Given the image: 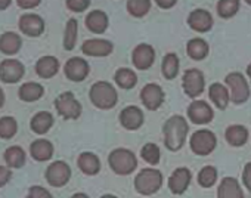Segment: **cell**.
<instances>
[{
	"mask_svg": "<svg viewBox=\"0 0 251 198\" xmlns=\"http://www.w3.org/2000/svg\"><path fill=\"white\" fill-rule=\"evenodd\" d=\"M65 5L73 12H83L90 6V0H65Z\"/></svg>",
	"mask_w": 251,
	"mask_h": 198,
	"instance_id": "cell-40",
	"label": "cell"
},
{
	"mask_svg": "<svg viewBox=\"0 0 251 198\" xmlns=\"http://www.w3.org/2000/svg\"><path fill=\"white\" fill-rule=\"evenodd\" d=\"M114 81L121 89H133L138 83V75L130 68H118L114 74Z\"/></svg>",
	"mask_w": 251,
	"mask_h": 198,
	"instance_id": "cell-32",
	"label": "cell"
},
{
	"mask_svg": "<svg viewBox=\"0 0 251 198\" xmlns=\"http://www.w3.org/2000/svg\"><path fill=\"white\" fill-rule=\"evenodd\" d=\"M53 123H55V119L49 111H39L33 116V119L30 122V127L34 133L45 135L52 129Z\"/></svg>",
	"mask_w": 251,
	"mask_h": 198,
	"instance_id": "cell-27",
	"label": "cell"
},
{
	"mask_svg": "<svg viewBox=\"0 0 251 198\" xmlns=\"http://www.w3.org/2000/svg\"><path fill=\"white\" fill-rule=\"evenodd\" d=\"M242 182L245 185V188L251 192V163L245 164L244 172H242Z\"/></svg>",
	"mask_w": 251,
	"mask_h": 198,
	"instance_id": "cell-43",
	"label": "cell"
},
{
	"mask_svg": "<svg viewBox=\"0 0 251 198\" xmlns=\"http://www.w3.org/2000/svg\"><path fill=\"white\" fill-rule=\"evenodd\" d=\"M152 2L151 0H127L126 9L135 18H142L151 11Z\"/></svg>",
	"mask_w": 251,
	"mask_h": 198,
	"instance_id": "cell-35",
	"label": "cell"
},
{
	"mask_svg": "<svg viewBox=\"0 0 251 198\" xmlns=\"http://www.w3.org/2000/svg\"><path fill=\"white\" fill-rule=\"evenodd\" d=\"M100 198H117L115 195H112V194H105V195H102Z\"/></svg>",
	"mask_w": 251,
	"mask_h": 198,
	"instance_id": "cell-50",
	"label": "cell"
},
{
	"mask_svg": "<svg viewBox=\"0 0 251 198\" xmlns=\"http://www.w3.org/2000/svg\"><path fill=\"white\" fill-rule=\"evenodd\" d=\"M3 105H5V92L2 90V87H0V108Z\"/></svg>",
	"mask_w": 251,
	"mask_h": 198,
	"instance_id": "cell-47",
	"label": "cell"
},
{
	"mask_svg": "<svg viewBox=\"0 0 251 198\" xmlns=\"http://www.w3.org/2000/svg\"><path fill=\"white\" fill-rule=\"evenodd\" d=\"M21 46H23V40L20 34L14 31H6L3 34H0V52L3 55L8 56L17 55L21 50Z\"/></svg>",
	"mask_w": 251,
	"mask_h": 198,
	"instance_id": "cell-21",
	"label": "cell"
},
{
	"mask_svg": "<svg viewBox=\"0 0 251 198\" xmlns=\"http://www.w3.org/2000/svg\"><path fill=\"white\" fill-rule=\"evenodd\" d=\"M17 3L21 9H34L42 3V0H17Z\"/></svg>",
	"mask_w": 251,
	"mask_h": 198,
	"instance_id": "cell-44",
	"label": "cell"
},
{
	"mask_svg": "<svg viewBox=\"0 0 251 198\" xmlns=\"http://www.w3.org/2000/svg\"><path fill=\"white\" fill-rule=\"evenodd\" d=\"M217 180V170L213 166H205L198 173V183L202 188H211Z\"/></svg>",
	"mask_w": 251,
	"mask_h": 198,
	"instance_id": "cell-39",
	"label": "cell"
},
{
	"mask_svg": "<svg viewBox=\"0 0 251 198\" xmlns=\"http://www.w3.org/2000/svg\"><path fill=\"white\" fill-rule=\"evenodd\" d=\"M208 96H210V101L219 110H226V107L230 101V92L222 83H213L208 89Z\"/></svg>",
	"mask_w": 251,
	"mask_h": 198,
	"instance_id": "cell-24",
	"label": "cell"
},
{
	"mask_svg": "<svg viewBox=\"0 0 251 198\" xmlns=\"http://www.w3.org/2000/svg\"><path fill=\"white\" fill-rule=\"evenodd\" d=\"M248 136H250L248 129L242 124H230L225 132V138H226L227 144L232 147L245 145L248 141Z\"/></svg>",
	"mask_w": 251,
	"mask_h": 198,
	"instance_id": "cell-29",
	"label": "cell"
},
{
	"mask_svg": "<svg viewBox=\"0 0 251 198\" xmlns=\"http://www.w3.org/2000/svg\"><path fill=\"white\" fill-rule=\"evenodd\" d=\"M186 114H188V119L194 124H198V126H204V124L211 123V120L214 117L213 108L207 102H204V101H194L188 107Z\"/></svg>",
	"mask_w": 251,
	"mask_h": 198,
	"instance_id": "cell-14",
	"label": "cell"
},
{
	"mask_svg": "<svg viewBox=\"0 0 251 198\" xmlns=\"http://www.w3.org/2000/svg\"><path fill=\"white\" fill-rule=\"evenodd\" d=\"M43 95H45V87L36 81L23 83L18 90V98L24 102H36Z\"/></svg>",
	"mask_w": 251,
	"mask_h": 198,
	"instance_id": "cell-25",
	"label": "cell"
},
{
	"mask_svg": "<svg viewBox=\"0 0 251 198\" xmlns=\"http://www.w3.org/2000/svg\"><path fill=\"white\" fill-rule=\"evenodd\" d=\"M144 122H145V116L139 107L129 105L123 108V111L120 113V123L127 130H138L144 124Z\"/></svg>",
	"mask_w": 251,
	"mask_h": 198,
	"instance_id": "cell-17",
	"label": "cell"
},
{
	"mask_svg": "<svg viewBox=\"0 0 251 198\" xmlns=\"http://www.w3.org/2000/svg\"><path fill=\"white\" fill-rule=\"evenodd\" d=\"M164 98H166L164 90L157 83H148L141 90V101L145 105V108H148L150 111L158 110L164 102Z\"/></svg>",
	"mask_w": 251,
	"mask_h": 198,
	"instance_id": "cell-10",
	"label": "cell"
},
{
	"mask_svg": "<svg viewBox=\"0 0 251 198\" xmlns=\"http://www.w3.org/2000/svg\"><path fill=\"white\" fill-rule=\"evenodd\" d=\"M71 198H89V195L84 194V192H77V194H74Z\"/></svg>",
	"mask_w": 251,
	"mask_h": 198,
	"instance_id": "cell-48",
	"label": "cell"
},
{
	"mask_svg": "<svg viewBox=\"0 0 251 198\" xmlns=\"http://www.w3.org/2000/svg\"><path fill=\"white\" fill-rule=\"evenodd\" d=\"M191 149L197 155H208L214 151L217 145V138L216 135L208 130V129H200L191 135L189 141Z\"/></svg>",
	"mask_w": 251,
	"mask_h": 198,
	"instance_id": "cell-7",
	"label": "cell"
},
{
	"mask_svg": "<svg viewBox=\"0 0 251 198\" xmlns=\"http://www.w3.org/2000/svg\"><path fill=\"white\" fill-rule=\"evenodd\" d=\"M210 52L208 43L201 39V37H194L186 43V53L189 58H192L194 61H201L205 59L207 55Z\"/></svg>",
	"mask_w": 251,
	"mask_h": 198,
	"instance_id": "cell-30",
	"label": "cell"
},
{
	"mask_svg": "<svg viewBox=\"0 0 251 198\" xmlns=\"http://www.w3.org/2000/svg\"><path fill=\"white\" fill-rule=\"evenodd\" d=\"M114 50V45L106 39H89L81 45V52L86 56H108Z\"/></svg>",
	"mask_w": 251,
	"mask_h": 198,
	"instance_id": "cell-18",
	"label": "cell"
},
{
	"mask_svg": "<svg viewBox=\"0 0 251 198\" xmlns=\"http://www.w3.org/2000/svg\"><path fill=\"white\" fill-rule=\"evenodd\" d=\"M182 86L185 93L189 98H198L205 87V78L202 71L197 70V68H191L186 70L183 77H182Z\"/></svg>",
	"mask_w": 251,
	"mask_h": 198,
	"instance_id": "cell-9",
	"label": "cell"
},
{
	"mask_svg": "<svg viewBox=\"0 0 251 198\" xmlns=\"http://www.w3.org/2000/svg\"><path fill=\"white\" fill-rule=\"evenodd\" d=\"M18 132V123L14 117H0V139H12Z\"/></svg>",
	"mask_w": 251,
	"mask_h": 198,
	"instance_id": "cell-37",
	"label": "cell"
},
{
	"mask_svg": "<svg viewBox=\"0 0 251 198\" xmlns=\"http://www.w3.org/2000/svg\"><path fill=\"white\" fill-rule=\"evenodd\" d=\"M71 179V169L65 161H55L46 169V180L53 188L65 186Z\"/></svg>",
	"mask_w": 251,
	"mask_h": 198,
	"instance_id": "cell-8",
	"label": "cell"
},
{
	"mask_svg": "<svg viewBox=\"0 0 251 198\" xmlns=\"http://www.w3.org/2000/svg\"><path fill=\"white\" fill-rule=\"evenodd\" d=\"M108 164L115 174L127 176L138 167V160H136V155L130 149L117 148L111 151L108 157Z\"/></svg>",
	"mask_w": 251,
	"mask_h": 198,
	"instance_id": "cell-3",
	"label": "cell"
},
{
	"mask_svg": "<svg viewBox=\"0 0 251 198\" xmlns=\"http://www.w3.org/2000/svg\"><path fill=\"white\" fill-rule=\"evenodd\" d=\"M77 164L78 169L87 176H95L100 170V160L93 152H81L77 158Z\"/></svg>",
	"mask_w": 251,
	"mask_h": 198,
	"instance_id": "cell-28",
	"label": "cell"
},
{
	"mask_svg": "<svg viewBox=\"0 0 251 198\" xmlns=\"http://www.w3.org/2000/svg\"><path fill=\"white\" fill-rule=\"evenodd\" d=\"M247 75H248V78L251 80V64L247 67Z\"/></svg>",
	"mask_w": 251,
	"mask_h": 198,
	"instance_id": "cell-49",
	"label": "cell"
},
{
	"mask_svg": "<svg viewBox=\"0 0 251 198\" xmlns=\"http://www.w3.org/2000/svg\"><path fill=\"white\" fill-rule=\"evenodd\" d=\"M245 2H247V3H248L250 6H251V0H245Z\"/></svg>",
	"mask_w": 251,
	"mask_h": 198,
	"instance_id": "cell-51",
	"label": "cell"
},
{
	"mask_svg": "<svg viewBox=\"0 0 251 198\" xmlns=\"http://www.w3.org/2000/svg\"><path fill=\"white\" fill-rule=\"evenodd\" d=\"M163 186V174L160 170L148 167L138 173L135 177V188L141 195H152Z\"/></svg>",
	"mask_w": 251,
	"mask_h": 198,
	"instance_id": "cell-4",
	"label": "cell"
},
{
	"mask_svg": "<svg viewBox=\"0 0 251 198\" xmlns=\"http://www.w3.org/2000/svg\"><path fill=\"white\" fill-rule=\"evenodd\" d=\"M55 108L65 120H77L81 116V104L71 92H64L55 99Z\"/></svg>",
	"mask_w": 251,
	"mask_h": 198,
	"instance_id": "cell-6",
	"label": "cell"
},
{
	"mask_svg": "<svg viewBox=\"0 0 251 198\" xmlns=\"http://www.w3.org/2000/svg\"><path fill=\"white\" fill-rule=\"evenodd\" d=\"M12 177V172L8 166H0V188H3Z\"/></svg>",
	"mask_w": 251,
	"mask_h": 198,
	"instance_id": "cell-42",
	"label": "cell"
},
{
	"mask_svg": "<svg viewBox=\"0 0 251 198\" xmlns=\"http://www.w3.org/2000/svg\"><path fill=\"white\" fill-rule=\"evenodd\" d=\"M27 198H53V195L43 186L34 185L28 189Z\"/></svg>",
	"mask_w": 251,
	"mask_h": 198,
	"instance_id": "cell-41",
	"label": "cell"
},
{
	"mask_svg": "<svg viewBox=\"0 0 251 198\" xmlns=\"http://www.w3.org/2000/svg\"><path fill=\"white\" fill-rule=\"evenodd\" d=\"M59 71V61L55 56H42L36 62V73L40 78H52Z\"/></svg>",
	"mask_w": 251,
	"mask_h": 198,
	"instance_id": "cell-26",
	"label": "cell"
},
{
	"mask_svg": "<svg viewBox=\"0 0 251 198\" xmlns=\"http://www.w3.org/2000/svg\"><path fill=\"white\" fill-rule=\"evenodd\" d=\"M189 126L185 117L182 116H172L163 126V135H164V145L170 151H179L188 136Z\"/></svg>",
	"mask_w": 251,
	"mask_h": 198,
	"instance_id": "cell-1",
	"label": "cell"
},
{
	"mask_svg": "<svg viewBox=\"0 0 251 198\" xmlns=\"http://www.w3.org/2000/svg\"><path fill=\"white\" fill-rule=\"evenodd\" d=\"M226 84L229 86V92H230V101L236 105H241L244 102L248 101L250 98V86L247 78L244 77V74L241 73H229L225 78Z\"/></svg>",
	"mask_w": 251,
	"mask_h": 198,
	"instance_id": "cell-5",
	"label": "cell"
},
{
	"mask_svg": "<svg viewBox=\"0 0 251 198\" xmlns=\"http://www.w3.org/2000/svg\"><path fill=\"white\" fill-rule=\"evenodd\" d=\"M239 6H241L239 0H219L216 11H217V15L220 18L229 20V18H233L238 14Z\"/></svg>",
	"mask_w": 251,
	"mask_h": 198,
	"instance_id": "cell-34",
	"label": "cell"
},
{
	"mask_svg": "<svg viewBox=\"0 0 251 198\" xmlns=\"http://www.w3.org/2000/svg\"><path fill=\"white\" fill-rule=\"evenodd\" d=\"M155 3L160 9H172L176 6L177 0H155Z\"/></svg>",
	"mask_w": 251,
	"mask_h": 198,
	"instance_id": "cell-45",
	"label": "cell"
},
{
	"mask_svg": "<svg viewBox=\"0 0 251 198\" xmlns=\"http://www.w3.org/2000/svg\"><path fill=\"white\" fill-rule=\"evenodd\" d=\"M90 73V67H89V62L83 58H78V56H74V58H70L65 65H64V74L68 80L71 81H83Z\"/></svg>",
	"mask_w": 251,
	"mask_h": 198,
	"instance_id": "cell-13",
	"label": "cell"
},
{
	"mask_svg": "<svg viewBox=\"0 0 251 198\" xmlns=\"http://www.w3.org/2000/svg\"><path fill=\"white\" fill-rule=\"evenodd\" d=\"M25 74V67L21 61L8 58L0 62V80L3 83H18Z\"/></svg>",
	"mask_w": 251,
	"mask_h": 198,
	"instance_id": "cell-11",
	"label": "cell"
},
{
	"mask_svg": "<svg viewBox=\"0 0 251 198\" xmlns=\"http://www.w3.org/2000/svg\"><path fill=\"white\" fill-rule=\"evenodd\" d=\"M77 33H78V24L77 20L70 18L65 25V34H64V49L73 50L77 43Z\"/></svg>",
	"mask_w": 251,
	"mask_h": 198,
	"instance_id": "cell-36",
	"label": "cell"
},
{
	"mask_svg": "<svg viewBox=\"0 0 251 198\" xmlns=\"http://www.w3.org/2000/svg\"><path fill=\"white\" fill-rule=\"evenodd\" d=\"M191 179H192L191 172L186 167H179L169 177V188L175 195H180L189 188Z\"/></svg>",
	"mask_w": 251,
	"mask_h": 198,
	"instance_id": "cell-19",
	"label": "cell"
},
{
	"mask_svg": "<svg viewBox=\"0 0 251 198\" xmlns=\"http://www.w3.org/2000/svg\"><path fill=\"white\" fill-rule=\"evenodd\" d=\"M132 61L135 68L142 71L150 70L155 62V49L148 43H141L133 49Z\"/></svg>",
	"mask_w": 251,
	"mask_h": 198,
	"instance_id": "cell-15",
	"label": "cell"
},
{
	"mask_svg": "<svg viewBox=\"0 0 251 198\" xmlns=\"http://www.w3.org/2000/svg\"><path fill=\"white\" fill-rule=\"evenodd\" d=\"M86 27L89 31L95 33V34H102L108 30V25H109V18L108 15L100 11V9H95V11H90L87 15H86Z\"/></svg>",
	"mask_w": 251,
	"mask_h": 198,
	"instance_id": "cell-20",
	"label": "cell"
},
{
	"mask_svg": "<svg viewBox=\"0 0 251 198\" xmlns=\"http://www.w3.org/2000/svg\"><path fill=\"white\" fill-rule=\"evenodd\" d=\"M213 15L207 9H194L188 15V25L195 33H207L213 28Z\"/></svg>",
	"mask_w": 251,
	"mask_h": 198,
	"instance_id": "cell-16",
	"label": "cell"
},
{
	"mask_svg": "<svg viewBox=\"0 0 251 198\" xmlns=\"http://www.w3.org/2000/svg\"><path fill=\"white\" fill-rule=\"evenodd\" d=\"M141 157L144 158V161H147L148 164L151 166H155L160 163V158H161V152H160V148L157 144H152V142H148L142 147L141 149Z\"/></svg>",
	"mask_w": 251,
	"mask_h": 198,
	"instance_id": "cell-38",
	"label": "cell"
},
{
	"mask_svg": "<svg viewBox=\"0 0 251 198\" xmlns=\"http://www.w3.org/2000/svg\"><path fill=\"white\" fill-rule=\"evenodd\" d=\"M18 27L28 37H40L45 31V20L37 14H24L20 17Z\"/></svg>",
	"mask_w": 251,
	"mask_h": 198,
	"instance_id": "cell-12",
	"label": "cell"
},
{
	"mask_svg": "<svg viewBox=\"0 0 251 198\" xmlns=\"http://www.w3.org/2000/svg\"><path fill=\"white\" fill-rule=\"evenodd\" d=\"M3 158H5V163H6V166L9 169H21L25 164L27 155H25V152H24V149L21 147L12 145L5 151Z\"/></svg>",
	"mask_w": 251,
	"mask_h": 198,
	"instance_id": "cell-31",
	"label": "cell"
},
{
	"mask_svg": "<svg viewBox=\"0 0 251 198\" xmlns=\"http://www.w3.org/2000/svg\"><path fill=\"white\" fill-rule=\"evenodd\" d=\"M179 67H180L179 56L176 53H167L161 62V71H163L164 78H167V80L176 78L179 74Z\"/></svg>",
	"mask_w": 251,
	"mask_h": 198,
	"instance_id": "cell-33",
	"label": "cell"
},
{
	"mask_svg": "<svg viewBox=\"0 0 251 198\" xmlns=\"http://www.w3.org/2000/svg\"><path fill=\"white\" fill-rule=\"evenodd\" d=\"M89 98L92 104L99 110H111L118 102L117 89L108 81H96L92 84Z\"/></svg>",
	"mask_w": 251,
	"mask_h": 198,
	"instance_id": "cell-2",
	"label": "cell"
},
{
	"mask_svg": "<svg viewBox=\"0 0 251 198\" xmlns=\"http://www.w3.org/2000/svg\"><path fill=\"white\" fill-rule=\"evenodd\" d=\"M12 0H0V11H5L11 6Z\"/></svg>",
	"mask_w": 251,
	"mask_h": 198,
	"instance_id": "cell-46",
	"label": "cell"
},
{
	"mask_svg": "<svg viewBox=\"0 0 251 198\" xmlns=\"http://www.w3.org/2000/svg\"><path fill=\"white\" fill-rule=\"evenodd\" d=\"M217 198H244L239 182L235 177H225L217 188Z\"/></svg>",
	"mask_w": 251,
	"mask_h": 198,
	"instance_id": "cell-23",
	"label": "cell"
},
{
	"mask_svg": "<svg viewBox=\"0 0 251 198\" xmlns=\"http://www.w3.org/2000/svg\"><path fill=\"white\" fill-rule=\"evenodd\" d=\"M30 154L36 161H49L53 155V145L48 139H36L30 145Z\"/></svg>",
	"mask_w": 251,
	"mask_h": 198,
	"instance_id": "cell-22",
	"label": "cell"
}]
</instances>
